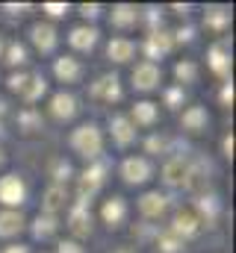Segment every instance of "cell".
<instances>
[{
    "instance_id": "6da1fadb",
    "label": "cell",
    "mask_w": 236,
    "mask_h": 253,
    "mask_svg": "<svg viewBox=\"0 0 236 253\" xmlns=\"http://www.w3.org/2000/svg\"><path fill=\"white\" fill-rule=\"evenodd\" d=\"M71 150L80 153V156L89 159V162L101 159V156H104V132H101V126L92 124V121H89V124H80L71 132Z\"/></svg>"
},
{
    "instance_id": "7a4b0ae2",
    "label": "cell",
    "mask_w": 236,
    "mask_h": 253,
    "mask_svg": "<svg viewBox=\"0 0 236 253\" xmlns=\"http://www.w3.org/2000/svg\"><path fill=\"white\" fill-rule=\"evenodd\" d=\"M172 47H175V36L166 33V30H151L145 36V44H142L148 62H154V65H157V59H166L172 53Z\"/></svg>"
},
{
    "instance_id": "3957f363",
    "label": "cell",
    "mask_w": 236,
    "mask_h": 253,
    "mask_svg": "<svg viewBox=\"0 0 236 253\" xmlns=\"http://www.w3.org/2000/svg\"><path fill=\"white\" fill-rule=\"evenodd\" d=\"M130 80H133V88H136V91H154V88H160V83H163V68L154 65V62H139L133 68Z\"/></svg>"
},
{
    "instance_id": "277c9868",
    "label": "cell",
    "mask_w": 236,
    "mask_h": 253,
    "mask_svg": "<svg viewBox=\"0 0 236 253\" xmlns=\"http://www.w3.org/2000/svg\"><path fill=\"white\" fill-rule=\"evenodd\" d=\"M151 162L145 159V156H127L124 162H121V180L127 183V186H142V183H148L151 180Z\"/></svg>"
},
{
    "instance_id": "5b68a950",
    "label": "cell",
    "mask_w": 236,
    "mask_h": 253,
    "mask_svg": "<svg viewBox=\"0 0 236 253\" xmlns=\"http://www.w3.org/2000/svg\"><path fill=\"white\" fill-rule=\"evenodd\" d=\"M189 171H192V162H189L186 156H172V159L163 165V183H166L169 189H186Z\"/></svg>"
},
{
    "instance_id": "8992f818",
    "label": "cell",
    "mask_w": 236,
    "mask_h": 253,
    "mask_svg": "<svg viewBox=\"0 0 236 253\" xmlns=\"http://www.w3.org/2000/svg\"><path fill=\"white\" fill-rule=\"evenodd\" d=\"M24 197H27V186H24V180H21L18 174L0 177V203H3V206L15 209V206L24 203Z\"/></svg>"
},
{
    "instance_id": "52a82bcc",
    "label": "cell",
    "mask_w": 236,
    "mask_h": 253,
    "mask_svg": "<svg viewBox=\"0 0 236 253\" xmlns=\"http://www.w3.org/2000/svg\"><path fill=\"white\" fill-rule=\"evenodd\" d=\"M89 94H92L95 100H104V103H116V100H121L118 77L116 74H104V77H98V80L89 85Z\"/></svg>"
},
{
    "instance_id": "ba28073f",
    "label": "cell",
    "mask_w": 236,
    "mask_h": 253,
    "mask_svg": "<svg viewBox=\"0 0 236 253\" xmlns=\"http://www.w3.org/2000/svg\"><path fill=\"white\" fill-rule=\"evenodd\" d=\"M65 206H68V189L65 186H48L42 194V215L57 218Z\"/></svg>"
},
{
    "instance_id": "9c48e42d",
    "label": "cell",
    "mask_w": 236,
    "mask_h": 253,
    "mask_svg": "<svg viewBox=\"0 0 236 253\" xmlns=\"http://www.w3.org/2000/svg\"><path fill=\"white\" fill-rule=\"evenodd\" d=\"M98 27H89V24H80V27H74L71 33H68V44L74 47V50H80V53H89L95 44H98Z\"/></svg>"
},
{
    "instance_id": "30bf717a",
    "label": "cell",
    "mask_w": 236,
    "mask_h": 253,
    "mask_svg": "<svg viewBox=\"0 0 236 253\" xmlns=\"http://www.w3.org/2000/svg\"><path fill=\"white\" fill-rule=\"evenodd\" d=\"M198 230H201V218L195 215V212H177L175 221H172V227H169V233H175L177 239H192V236H198Z\"/></svg>"
},
{
    "instance_id": "8fae6325",
    "label": "cell",
    "mask_w": 236,
    "mask_h": 253,
    "mask_svg": "<svg viewBox=\"0 0 236 253\" xmlns=\"http://www.w3.org/2000/svg\"><path fill=\"white\" fill-rule=\"evenodd\" d=\"M110 135H113V141L118 147H127L136 138V126H133V121L127 115H113L110 118Z\"/></svg>"
},
{
    "instance_id": "7c38bea8",
    "label": "cell",
    "mask_w": 236,
    "mask_h": 253,
    "mask_svg": "<svg viewBox=\"0 0 236 253\" xmlns=\"http://www.w3.org/2000/svg\"><path fill=\"white\" fill-rule=\"evenodd\" d=\"M166 206H169V197L160 194V191H145V194L139 197V212H142V218H148V221L160 218V215L166 212Z\"/></svg>"
},
{
    "instance_id": "4fadbf2b",
    "label": "cell",
    "mask_w": 236,
    "mask_h": 253,
    "mask_svg": "<svg viewBox=\"0 0 236 253\" xmlns=\"http://www.w3.org/2000/svg\"><path fill=\"white\" fill-rule=\"evenodd\" d=\"M180 124L186 132H204L210 126V112L207 106H186L183 115H180Z\"/></svg>"
},
{
    "instance_id": "5bb4252c",
    "label": "cell",
    "mask_w": 236,
    "mask_h": 253,
    "mask_svg": "<svg viewBox=\"0 0 236 253\" xmlns=\"http://www.w3.org/2000/svg\"><path fill=\"white\" fill-rule=\"evenodd\" d=\"M51 115H54L57 121H71V118L77 115V97L68 94V91H57V94L51 97Z\"/></svg>"
},
{
    "instance_id": "9a60e30c",
    "label": "cell",
    "mask_w": 236,
    "mask_h": 253,
    "mask_svg": "<svg viewBox=\"0 0 236 253\" xmlns=\"http://www.w3.org/2000/svg\"><path fill=\"white\" fill-rule=\"evenodd\" d=\"M68 230L77 236V239H83V236H89L92 233V212H89V206H71V212H68Z\"/></svg>"
},
{
    "instance_id": "2e32d148",
    "label": "cell",
    "mask_w": 236,
    "mask_h": 253,
    "mask_svg": "<svg viewBox=\"0 0 236 253\" xmlns=\"http://www.w3.org/2000/svg\"><path fill=\"white\" fill-rule=\"evenodd\" d=\"M54 74H57L59 83H80L83 80V65L74 56H59L54 62Z\"/></svg>"
},
{
    "instance_id": "e0dca14e",
    "label": "cell",
    "mask_w": 236,
    "mask_h": 253,
    "mask_svg": "<svg viewBox=\"0 0 236 253\" xmlns=\"http://www.w3.org/2000/svg\"><path fill=\"white\" fill-rule=\"evenodd\" d=\"M30 39H33L39 53H51L57 47V30L51 24H33L30 27Z\"/></svg>"
},
{
    "instance_id": "ac0fdd59",
    "label": "cell",
    "mask_w": 236,
    "mask_h": 253,
    "mask_svg": "<svg viewBox=\"0 0 236 253\" xmlns=\"http://www.w3.org/2000/svg\"><path fill=\"white\" fill-rule=\"evenodd\" d=\"M127 118L133 121V126H154L157 124V118H160V106L151 103V100H139Z\"/></svg>"
},
{
    "instance_id": "d6986e66",
    "label": "cell",
    "mask_w": 236,
    "mask_h": 253,
    "mask_svg": "<svg viewBox=\"0 0 236 253\" xmlns=\"http://www.w3.org/2000/svg\"><path fill=\"white\" fill-rule=\"evenodd\" d=\"M107 56L118 65L130 62V59L136 56V42H133V39H124V36H116V39L107 44Z\"/></svg>"
},
{
    "instance_id": "ffe728a7",
    "label": "cell",
    "mask_w": 236,
    "mask_h": 253,
    "mask_svg": "<svg viewBox=\"0 0 236 253\" xmlns=\"http://www.w3.org/2000/svg\"><path fill=\"white\" fill-rule=\"evenodd\" d=\"M101 218H104V224H110V227L124 224V218H127V200H124V197H110V200L104 203V209H101Z\"/></svg>"
},
{
    "instance_id": "44dd1931",
    "label": "cell",
    "mask_w": 236,
    "mask_h": 253,
    "mask_svg": "<svg viewBox=\"0 0 236 253\" xmlns=\"http://www.w3.org/2000/svg\"><path fill=\"white\" fill-rule=\"evenodd\" d=\"M24 230V215L18 209H3L0 212V239H12Z\"/></svg>"
},
{
    "instance_id": "7402d4cb",
    "label": "cell",
    "mask_w": 236,
    "mask_h": 253,
    "mask_svg": "<svg viewBox=\"0 0 236 253\" xmlns=\"http://www.w3.org/2000/svg\"><path fill=\"white\" fill-rule=\"evenodd\" d=\"M207 56H210V59H207L210 68H213L222 80H228V74H231V50H228L225 44H213Z\"/></svg>"
},
{
    "instance_id": "603a6c76",
    "label": "cell",
    "mask_w": 236,
    "mask_h": 253,
    "mask_svg": "<svg viewBox=\"0 0 236 253\" xmlns=\"http://www.w3.org/2000/svg\"><path fill=\"white\" fill-rule=\"evenodd\" d=\"M113 27H118V30H127V27H133L136 21H139V9L136 6H130V3H118V6H113Z\"/></svg>"
},
{
    "instance_id": "cb8c5ba5",
    "label": "cell",
    "mask_w": 236,
    "mask_h": 253,
    "mask_svg": "<svg viewBox=\"0 0 236 253\" xmlns=\"http://www.w3.org/2000/svg\"><path fill=\"white\" fill-rule=\"evenodd\" d=\"M45 91H48V83H45V77H42V74H33V77L27 80V85H24L21 97H24L27 103H36V100H39Z\"/></svg>"
},
{
    "instance_id": "d4e9b609",
    "label": "cell",
    "mask_w": 236,
    "mask_h": 253,
    "mask_svg": "<svg viewBox=\"0 0 236 253\" xmlns=\"http://www.w3.org/2000/svg\"><path fill=\"white\" fill-rule=\"evenodd\" d=\"M204 24H207V30H213V33H225V27L231 24V12H228V9H207Z\"/></svg>"
},
{
    "instance_id": "484cf974",
    "label": "cell",
    "mask_w": 236,
    "mask_h": 253,
    "mask_svg": "<svg viewBox=\"0 0 236 253\" xmlns=\"http://www.w3.org/2000/svg\"><path fill=\"white\" fill-rule=\"evenodd\" d=\"M59 221L57 218H51V215H39L36 221H33V236L36 239H51L54 233H57Z\"/></svg>"
},
{
    "instance_id": "4316f807",
    "label": "cell",
    "mask_w": 236,
    "mask_h": 253,
    "mask_svg": "<svg viewBox=\"0 0 236 253\" xmlns=\"http://www.w3.org/2000/svg\"><path fill=\"white\" fill-rule=\"evenodd\" d=\"M198 212H201V215H198L201 221H204V218H207V221H216V215H219V197H216V194H201V197H198Z\"/></svg>"
},
{
    "instance_id": "83f0119b",
    "label": "cell",
    "mask_w": 236,
    "mask_h": 253,
    "mask_svg": "<svg viewBox=\"0 0 236 253\" xmlns=\"http://www.w3.org/2000/svg\"><path fill=\"white\" fill-rule=\"evenodd\" d=\"M183 245H186V242L177 239L175 233H169V230H166L163 236H157V253H180Z\"/></svg>"
},
{
    "instance_id": "f1b7e54d",
    "label": "cell",
    "mask_w": 236,
    "mask_h": 253,
    "mask_svg": "<svg viewBox=\"0 0 236 253\" xmlns=\"http://www.w3.org/2000/svg\"><path fill=\"white\" fill-rule=\"evenodd\" d=\"M175 77L180 80V85H183V83H195V80H198V65L189 62V59L177 62L175 65Z\"/></svg>"
},
{
    "instance_id": "f546056e",
    "label": "cell",
    "mask_w": 236,
    "mask_h": 253,
    "mask_svg": "<svg viewBox=\"0 0 236 253\" xmlns=\"http://www.w3.org/2000/svg\"><path fill=\"white\" fill-rule=\"evenodd\" d=\"M3 53H6V65H12V68L27 62V47H24V44H18V42L6 44V47H3Z\"/></svg>"
},
{
    "instance_id": "4dcf8cb0",
    "label": "cell",
    "mask_w": 236,
    "mask_h": 253,
    "mask_svg": "<svg viewBox=\"0 0 236 253\" xmlns=\"http://www.w3.org/2000/svg\"><path fill=\"white\" fill-rule=\"evenodd\" d=\"M71 174H74V171H71V165H68L65 159H57V162H54V168H51V177H54V186H62L65 180H71Z\"/></svg>"
},
{
    "instance_id": "1f68e13d",
    "label": "cell",
    "mask_w": 236,
    "mask_h": 253,
    "mask_svg": "<svg viewBox=\"0 0 236 253\" xmlns=\"http://www.w3.org/2000/svg\"><path fill=\"white\" fill-rule=\"evenodd\" d=\"M18 121H21V126H24L27 132H36V129H42V115H39L36 109H27V112H21V115H18Z\"/></svg>"
},
{
    "instance_id": "d6a6232c",
    "label": "cell",
    "mask_w": 236,
    "mask_h": 253,
    "mask_svg": "<svg viewBox=\"0 0 236 253\" xmlns=\"http://www.w3.org/2000/svg\"><path fill=\"white\" fill-rule=\"evenodd\" d=\"M183 100H186V94H183V85L166 88V106H169V109H177V106H183Z\"/></svg>"
},
{
    "instance_id": "836d02e7",
    "label": "cell",
    "mask_w": 236,
    "mask_h": 253,
    "mask_svg": "<svg viewBox=\"0 0 236 253\" xmlns=\"http://www.w3.org/2000/svg\"><path fill=\"white\" fill-rule=\"evenodd\" d=\"M57 248H59L57 253H86V248H83L77 239H65V242H59Z\"/></svg>"
},
{
    "instance_id": "e575fe53",
    "label": "cell",
    "mask_w": 236,
    "mask_h": 253,
    "mask_svg": "<svg viewBox=\"0 0 236 253\" xmlns=\"http://www.w3.org/2000/svg\"><path fill=\"white\" fill-rule=\"evenodd\" d=\"M42 12H48L51 18H62V15H68V3H45Z\"/></svg>"
},
{
    "instance_id": "d590c367",
    "label": "cell",
    "mask_w": 236,
    "mask_h": 253,
    "mask_svg": "<svg viewBox=\"0 0 236 253\" xmlns=\"http://www.w3.org/2000/svg\"><path fill=\"white\" fill-rule=\"evenodd\" d=\"M145 150H148V153H163V150H166V138H163V135H151V138L145 141Z\"/></svg>"
},
{
    "instance_id": "8d00e7d4",
    "label": "cell",
    "mask_w": 236,
    "mask_h": 253,
    "mask_svg": "<svg viewBox=\"0 0 236 253\" xmlns=\"http://www.w3.org/2000/svg\"><path fill=\"white\" fill-rule=\"evenodd\" d=\"M27 80H30V74H12V77H9V88L21 94V91H24V85H27Z\"/></svg>"
},
{
    "instance_id": "74e56055",
    "label": "cell",
    "mask_w": 236,
    "mask_h": 253,
    "mask_svg": "<svg viewBox=\"0 0 236 253\" xmlns=\"http://www.w3.org/2000/svg\"><path fill=\"white\" fill-rule=\"evenodd\" d=\"M222 103L225 106L234 103V85H231V80H225V85H222Z\"/></svg>"
},
{
    "instance_id": "f35d334b",
    "label": "cell",
    "mask_w": 236,
    "mask_h": 253,
    "mask_svg": "<svg viewBox=\"0 0 236 253\" xmlns=\"http://www.w3.org/2000/svg\"><path fill=\"white\" fill-rule=\"evenodd\" d=\"M80 12H83L86 18H98V15H101V6H98V3H92V6H80Z\"/></svg>"
},
{
    "instance_id": "ab89813d",
    "label": "cell",
    "mask_w": 236,
    "mask_h": 253,
    "mask_svg": "<svg viewBox=\"0 0 236 253\" xmlns=\"http://www.w3.org/2000/svg\"><path fill=\"white\" fill-rule=\"evenodd\" d=\"M222 147H225V156L231 159V156H234V135H225V141H222Z\"/></svg>"
},
{
    "instance_id": "60d3db41",
    "label": "cell",
    "mask_w": 236,
    "mask_h": 253,
    "mask_svg": "<svg viewBox=\"0 0 236 253\" xmlns=\"http://www.w3.org/2000/svg\"><path fill=\"white\" fill-rule=\"evenodd\" d=\"M3 253H30L27 245H9V248H3Z\"/></svg>"
},
{
    "instance_id": "b9f144b4",
    "label": "cell",
    "mask_w": 236,
    "mask_h": 253,
    "mask_svg": "<svg viewBox=\"0 0 236 253\" xmlns=\"http://www.w3.org/2000/svg\"><path fill=\"white\" fill-rule=\"evenodd\" d=\"M175 42H192V27H186V30H180L177 33V39Z\"/></svg>"
},
{
    "instance_id": "7bdbcfd3",
    "label": "cell",
    "mask_w": 236,
    "mask_h": 253,
    "mask_svg": "<svg viewBox=\"0 0 236 253\" xmlns=\"http://www.w3.org/2000/svg\"><path fill=\"white\" fill-rule=\"evenodd\" d=\"M3 162H6V153H3V150H0V165H3Z\"/></svg>"
},
{
    "instance_id": "ee69618b",
    "label": "cell",
    "mask_w": 236,
    "mask_h": 253,
    "mask_svg": "<svg viewBox=\"0 0 236 253\" xmlns=\"http://www.w3.org/2000/svg\"><path fill=\"white\" fill-rule=\"evenodd\" d=\"M3 47H6V44H3V39H0V53H3Z\"/></svg>"
},
{
    "instance_id": "f6af8a7d",
    "label": "cell",
    "mask_w": 236,
    "mask_h": 253,
    "mask_svg": "<svg viewBox=\"0 0 236 253\" xmlns=\"http://www.w3.org/2000/svg\"><path fill=\"white\" fill-rule=\"evenodd\" d=\"M118 253H133V251H118Z\"/></svg>"
},
{
    "instance_id": "bcb514c9",
    "label": "cell",
    "mask_w": 236,
    "mask_h": 253,
    "mask_svg": "<svg viewBox=\"0 0 236 253\" xmlns=\"http://www.w3.org/2000/svg\"><path fill=\"white\" fill-rule=\"evenodd\" d=\"M0 132H3V124H0Z\"/></svg>"
}]
</instances>
